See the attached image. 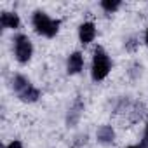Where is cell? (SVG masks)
<instances>
[{
  "label": "cell",
  "instance_id": "obj_1",
  "mask_svg": "<svg viewBox=\"0 0 148 148\" xmlns=\"http://www.w3.org/2000/svg\"><path fill=\"white\" fill-rule=\"evenodd\" d=\"M112 59H110V54L101 47L98 45L92 52V61H91V79L94 82H103L112 71Z\"/></svg>",
  "mask_w": 148,
  "mask_h": 148
},
{
  "label": "cell",
  "instance_id": "obj_2",
  "mask_svg": "<svg viewBox=\"0 0 148 148\" xmlns=\"http://www.w3.org/2000/svg\"><path fill=\"white\" fill-rule=\"evenodd\" d=\"M32 26H33V30H35L40 37L54 38V37L59 33L61 19H54V18H51V16H49L47 12H44V11H35L33 16H32Z\"/></svg>",
  "mask_w": 148,
  "mask_h": 148
},
{
  "label": "cell",
  "instance_id": "obj_3",
  "mask_svg": "<svg viewBox=\"0 0 148 148\" xmlns=\"http://www.w3.org/2000/svg\"><path fill=\"white\" fill-rule=\"evenodd\" d=\"M12 91L23 103H37L42 96L40 89L35 87L30 79H26L25 75H19V73L12 77Z\"/></svg>",
  "mask_w": 148,
  "mask_h": 148
},
{
  "label": "cell",
  "instance_id": "obj_4",
  "mask_svg": "<svg viewBox=\"0 0 148 148\" xmlns=\"http://www.w3.org/2000/svg\"><path fill=\"white\" fill-rule=\"evenodd\" d=\"M12 47H14V58L19 64H26L30 63L32 56H33V44L28 38V35L25 33H18L12 38Z\"/></svg>",
  "mask_w": 148,
  "mask_h": 148
},
{
  "label": "cell",
  "instance_id": "obj_5",
  "mask_svg": "<svg viewBox=\"0 0 148 148\" xmlns=\"http://www.w3.org/2000/svg\"><path fill=\"white\" fill-rule=\"evenodd\" d=\"M84 110H86V103L82 101L80 96H77L75 99H73V103L70 105L68 112H66V125L68 127H73V125H77L84 115Z\"/></svg>",
  "mask_w": 148,
  "mask_h": 148
},
{
  "label": "cell",
  "instance_id": "obj_6",
  "mask_svg": "<svg viewBox=\"0 0 148 148\" xmlns=\"http://www.w3.org/2000/svg\"><path fill=\"white\" fill-rule=\"evenodd\" d=\"M84 64H86L84 54L80 51H73L66 58V73L68 75H79L84 70Z\"/></svg>",
  "mask_w": 148,
  "mask_h": 148
},
{
  "label": "cell",
  "instance_id": "obj_7",
  "mask_svg": "<svg viewBox=\"0 0 148 148\" xmlns=\"http://www.w3.org/2000/svg\"><path fill=\"white\" fill-rule=\"evenodd\" d=\"M98 37V28L92 21H84L79 26V42L82 45H89L94 42V38Z\"/></svg>",
  "mask_w": 148,
  "mask_h": 148
},
{
  "label": "cell",
  "instance_id": "obj_8",
  "mask_svg": "<svg viewBox=\"0 0 148 148\" xmlns=\"http://www.w3.org/2000/svg\"><path fill=\"white\" fill-rule=\"evenodd\" d=\"M115 138H117V134H115V129H113L112 125H108V124L101 125V127L96 131V139H98V143H99V145H105V146H108V145H113Z\"/></svg>",
  "mask_w": 148,
  "mask_h": 148
},
{
  "label": "cell",
  "instance_id": "obj_9",
  "mask_svg": "<svg viewBox=\"0 0 148 148\" xmlns=\"http://www.w3.org/2000/svg\"><path fill=\"white\" fill-rule=\"evenodd\" d=\"M0 25L5 30H18L21 26V19L18 12H11V11H4L0 16Z\"/></svg>",
  "mask_w": 148,
  "mask_h": 148
},
{
  "label": "cell",
  "instance_id": "obj_10",
  "mask_svg": "<svg viewBox=\"0 0 148 148\" xmlns=\"http://www.w3.org/2000/svg\"><path fill=\"white\" fill-rule=\"evenodd\" d=\"M99 7H101L106 14H113V12H117V11L122 7V2H120V0H101V2H99Z\"/></svg>",
  "mask_w": 148,
  "mask_h": 148
},
{
  "label": "cell",
  "instance_id": "obj_11",
  "mask_svg": "<svg viewBox=\"0 0 148 148\" xmlns=\"http://www.w3.org/2000/svg\"><path fill=\"white\" fill-rule=\"evenodd\" d=\"M141 145L145 148H148V120L145 124V131H143V139H141Z\"/></svg>",
  "mask_w": 148,
  "mask_h": 148
},
{
  "label": "cell",
  "instance_id": "obj_12",
  "mask_svg": "<svg viewBox=\"0 0 148 148\" xmlns=\"http://www.w3.org/2000/svg\"><path fill=\"white\" fill-rule=\"evenodd\" d=\"M4 148H23V143L19 141V139H12L11 143H7Z\"/></svg>",
  "mask_w": 148,
  "mask_h": 148
},
{
  "label": "cell",
  "instance_id": "obj_13",
  "mask_svg": "<svg viewBox=\"0 0 148 148\" xmlns=\"http://www.w3.org/2000/svg\"><path fill=\"white\" fill-rule=\"evenodd\" d=\"M143 40H145V44L148 45V25H146V28H145V37H143Z\"/></svg>",
  "mask_w": 148,
  "mask_h": 148
},
{
  "label": "cell",
  "instance_id": "obj_14",
  "mask_svg": "<svg viewBox=\"0 0 148 148\" xmlns=\"http://www.w3.org/2000/svg\"><path fill=\"white\" fill-rule=\"evenodd\" d=\"M125 148H145V146L139 143V145H129V146H125Z\"/></svg>",
  "mask_w": 148,
  "mask_h": 148
}]
</instances>
